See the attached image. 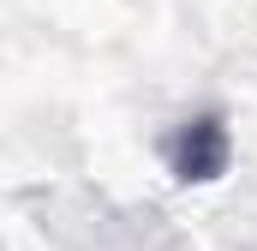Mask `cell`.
<instances>
[{
  "instance_id": "obj_1",
  "label": "cell",
  "mask_w": 257,
  "mask_h": 251,
  "mask_svg": "<svg viewBox=\"0 0 257 251\" xmlns=\"http://www.w3.org/2000/svg\"><path fill=\"white\" fill-rule=\"evenodd\" d=\"M227 156H233V138H227L221 114H192V120L168 138V168H174V180H186V186L221 180V174H227Z\"/></svg>"
}]
</instances>
